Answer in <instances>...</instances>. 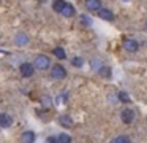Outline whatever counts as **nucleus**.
Segmentation results:
<instances>
[{"label":"nucleus","instance_id":"obj_21","mask_svg":"<svg viewBox=\"0 0 147 143\" xmlns=\"http://www.w3.org/2000/svg\"><path fill=\"white\" fill-rule=\"evenodd\" d=\"M46 143H59V137H48Z\"/></svg>","mask_w":147,"mask_h":143},{"label":"nucleus","instance_id":"obj_13","mask_svg":"<svg viewBox=\"0 0 147 143\" xmlns=\"http://www.w3.org/2000/svg\"><path fill=\"white\" fill-rule=\"evenodd\" d=\"M54 56L57 57V59H60V60H63L65 57H67V53H65V49L63 48H60V46H57V48H54Z\"/></svg>","mask_w":147,"mask_h":143},{"label":"nucleus","instance_id":"obj_10","mask_svg":"<svg viewBox=\"0 0 147 143\" xmlns=\"http://www.w3.org/2000/svg\"><path fill=\"white\" fill-rule=\"evenodd\" d=\"M14 43L19 44V46H24V44L29 43V37H27V35H24V34H18L16 37H14Z\"/></svg>","mask_w":147,"mask_h":143},{"label":"nucleus","instance_id":"obj_2","mask_svg":"<svg viewBox=\"0 0 147 143\" xmlns=\"http://www.w3.org/2000/svg\"><path fill=\"white\" fill-rule=\"evenodd\" d=\"M51 76L54 79H63L65 76H67V70H65L63 65H60V64H55L54 67H52L51 70Z\"/></svg>","mask_w":147,"mask_h":143},{"label":"nucleus","instance_id":"obj_4","mask_svg":"<svg viewBox=\"0 0 147 143\" xmlns=\"http://www.w3.org/2000/svg\"><path fill=\"white\" fill-rule=\"evenodd\" d=\"M120 119H122V122H125V124L133 122V119H134V111L130 110V108H125V110H122Z\"/></svg>","mask_w":147,"mask_h":143},{"label":"nucleus","instance_id":"obj_14","mask_svg":"<svg viewBox=\"0 0 147 143\" xmlns=\"http://www.w3.org/2000/svg\"><path fill=\"white\" fill-rule=\"evenodd\" d=\"M59 121H60V124H62V126H65V127H71V126H73V119H71L70 116H67V114L60 116V118H59Z\"/></svg>","mask_w":147,"mask_h":143},{"label":"nucleus","instance_id":"obj_11","mask_svg":"<svg viewBox=\"0 0 147 143\" xmlns=\"http://www.w3.org/2000/svg\"><path fill=\"white\" fill-rule=\"evenodd\" d=\"M65 5H67V2H65V0H54V3H52V8H54V11L62 13V10L65 8Z\"/></svg>","mask_w":147,"mask_h":143},{"label":"nucleus","instance_id":"obj_12","mask_svg":"<svg viewBox=\"0 0 147 143\" xmlns=\"http://www.w3.org/2000/svg\"><path fill=\"white\" fill-rule=\"evenodd\" d=\"M62 14H63L65 18H71V16L74 14V8H73V5L67 3V5H65V8L62 10Z\"/></svg>","mask_w":147,"mask_h":143},{"label":"nucleus","instance_id":"obj_19","mask_svg":"<svg viewBox=\"0 0 147 143\" xmlns=\"http://www.w3.org/2000/svg\"><path fill=\"white\" fill-rule=\"evenodd\" d=\"M71 64H73L74 67H82V59H81V57H74L73 60H71Z\"/></svg>","mask_w":147,"mask_h":143},{"label":"nucleus","instance_id":"obj_18","mask_svg":"<svg viewBox=\"0 0 147 143\" xmlns=\"http://www.w3.org/2000/svg\"><path fill=\"white\" fill-rule=\"evenodd\" d=\"M59 143H71V137L68 133H60L59 135Z\"/></svg>","mask_w":147,"mask_h":143},{"label":"nucleus","instance_id":"obj_16","mask_svg":"<svg viewBox=\"0 0 147 143\" xmlns=\"http://www.w3.org/2000/svg\"><path fill=\"white\" fill-rule=\"evenodd\" d=\"M98 72H100V75L105 76V78H109V76H111V68H109V67H103L101 65Z\"/></svg>","mask_w":147,"mask_h":143},{"label":"nucleus","instance_id":"obj_9","mask_svg":"<svg viewBox=\"0 0 147 143\" xmlns=\"http://www.w3.org/2000/svg\"><path fill=\"white\" fill-rule=\"evenodd\" d=\"M98 16L101 19H106V21H112L114 19V14H112V11L111 10H106V8H101L98 11Z\"/></svg>","mask_w":147,"mask_h":143},{"label":"nucleus","instance_id":"obj_6","mask_svg":"<svg viewBox=\"0 0 147 143\" xmlns=\"http://www.w3.org/2000/svg\"><path fill=\"white\" fill-rule=\"evenodd\" d=\"M86 6L90 11H100L101 10V2L100 0H86Z\"/></svg>","mask_w":147,"mask_h":143},{"label":"nucleus","instance_id":"obj_15","mask_svg":"<svg viewBox=\"0 0 147 143\" xmlns=\"http://www.w3.org/2000/svg\"><path fill=\"white\" fill-rule=\"evenodd\" d=\"M112 143H131V140L128 135H119L112 140Z\"/></svg>","mask_w":147,"mask_h":143},{"label":"nucleus","instance_id":"obj_5","mask_svg":"<svg viewBox=\"0 0 147 143\" xmlns=\"http://www.w3.org/2000/svg\"><path fill=\"white\" fill-rule=\"evenodd\" d=\"M123 48L128 51V53H134V51L139 48V44H138V41L131 40V38H125L123 40Z\"/></svg>","mask_w":147,"mask_h":143},{"label":"nucleus","instance_id":"obj_3","mask_svg":"<svg viewBox=\"0 0 147 143\" xmlns=\"http://www.w3.org/2000/svg\"><path fill=\"white\" fill-rule=\"evenodd\" d=\"M35 68H36V67H35V65H32V64H29V62L21 64V67H19L21 75H22L24 78H29V76H32V75H33V72H35Z\"/></svg>","mask_w":147,"mask_h":143},{"label":"nucleus","instance_id":"obj_8","mask_svg":"<svg viewBox=\"0 0 147 143\" xmlns=\"http://www.w3.org/2000/svg\"><path fill=\"white\" fill-rule=\"evenodd\" d=\"M21 142H22V143H33V142H35V133H33L32 130L24 132L22 137H21Z\"/></svg>","mask_w":147,"mask_h":143},{"label":"nucleus","instance_id":"obj_1","mask_svg":"<svg viewBox=\"0 0 147 143\" xmlns=\"http://www.w3.org/2000/svg\"><path fill=\"white\" fill-rule=\"evenodd\" d=\"M49 64H51V60H49L48 56H45V54H38V56L35 57V64H33V65H35L38 70H46L49 67Z\"/></svg>","mask_w":147,"mask_h":143},{"label":"nucleus","instance_id":"obj_20","mask_svg":"<svg viewBox=\"0 0 147 143\" xmlns=\"http://www.w3.org/2000/svg\"><path fill=\"white\" fill-rule=\"evenodd\" d=\"M81 21L84 22V25H92V19H90V18H87L86 14H82V16H81Z\"/></svg>","mask_w":147,"mask_h":143},{"label":"nucleus","instance_id":"obj_17","mask_svg":"<svg viewBox=\"0 0 147 143\" xmlns=\"http://www.w3.org/2000/svg\"><path fill=\"white\" fill-rule=\"evenodd\" d=\"M117 99H119L120 102H125V103L131 100V99H130V95H128L127 92H123V91H122V92H119V94H117Z\"/></svg>","mask_w":147,"mask_h":143},{"label":"nucleus","instance_id":"obj_7","mask_svg":"<svg viewBox=\"0 0 147 143\" xmlns=\"http://www.w3.org/2000/svg\"><path fill=\"white\" fill-rule=\"evenodd\" d=\"M11 124H13V118H11L10 114H7V113H2V114H0V126L3 127V129L10 127Z\"/></svg>","mask_w":147,"mask_h":143},{"label":"nucleus","instance_id":"obj_22","mask_svg":"<svg viewBox=\"0 0 147 143\" xmlns=\"http://www.w3.org/2000/svg\"><path fill=\"white\" fill-rule=\"evenodd\" d=\"M146 29H147V21H146Z\"/></svg>","mask_w":147,"mask_h":143}]
</instances>
